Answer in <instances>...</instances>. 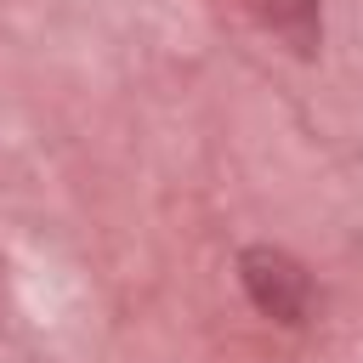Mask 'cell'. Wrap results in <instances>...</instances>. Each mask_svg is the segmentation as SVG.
Listing matches in <instances>:
<instances>
[{"label":"cell","mask_w":363,"mask_h":363,"mask_svg":"<svg viewBox=\"0 0 363 363\" xmlns=\"http://www.w3.org/2000/svg\"><path fill=\"white\" fill-rule=\"evenodd\" d=\"M238 284H244L250 306L272 323H306L312 318V278L278 244H250L238 255Z\"/></svg>","instance_id":"6da1fadb"}]
</instances>
